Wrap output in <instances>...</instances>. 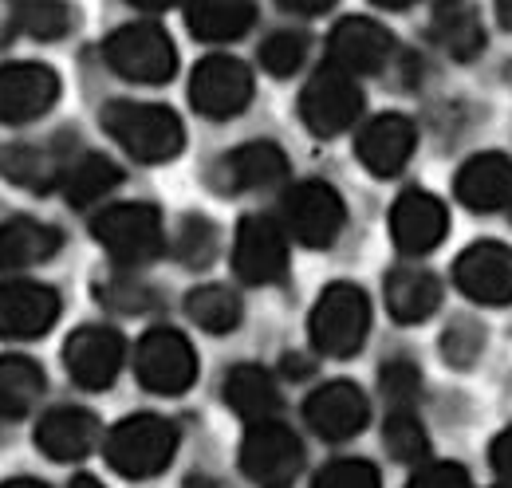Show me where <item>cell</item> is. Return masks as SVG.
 Segmentation results:
<instances>
[{
  "mask_svg": "<svg viewBox=\"0 0 512 488\" xmlns=\"http://www.w3.org/2000/svg\"><path fill=\"white\" fill-rule=\"evenodd\" d=\"M481 347H485V331H481L473 319H453L449 331L442 335V355H446V363H453L457 370H469V366L477 363Z\"/></svg>",
  "mask_w": 512,
  "mask_h": 488,
  "instance_id": "obj_37",
  "label": "cell"
},
{
  "mask_svg": "<svg viewBox=\"0 0 512 488\" xmlns=\"http://www.w3.org/2000/svg\"><path fill=\"white\" fill-rule=\"evenodd\" d=\"M119 182H123V170H119L111 158H103V154H83V158L67 162L60 193L67 197V205L87 209V205L103 201Z\"/></svg>",
  "mask_w": 512,
  "mask_h": 488,
  "instance_id": "obj_29",
  "label": "cell"
},
{
  "mask_svg": "<svg viewBox=\"0 0 512 488\" xmlns=\"http://www.w3.org/2000/svg\"><path fill=\"white\" fill-rule=\"evenodd\" d=\"M60 244H64V237H60L56 225H44V221H32V217L0 221V272L44 264L60 252Z\"/></svg>",
  "mask_w": 512,
  "mask_h": 488,
  "instance_id": "obj_24",
  "label": "cell"
},
{
  "mask_svg": "<svg viewBox=\"0 0 512 488\" xmlns=\"http://www.w3.org/2000/svg\"><path fill=\"white\" fill-rule=\"evenodd\" d=\"M186 24L205 44H229L249 36V28L256 24V8L249 0H190Z\"/></svg>",
  "mask_w": 512,
  "mask_h": 488,
  "instance_id": "obj_26",
  "label": "cell"
},
{
  "mask_svg": "<svg viewBox=\"0 0 512 488\" xmlns=\"http://www.w3.org/2000/svg\"><path fill=\"white\" fill-rule=\"evenodd\" d=\"M379 390H383V398L390 410H414L418 390H422V374H418V366L414 363L394 359V363H386L383 374H379Z\"/></svg>",
  "mask_w": 512,
  "mask_h": 488,
  "instance_id": "obj_36",
  "label": "cell"
},
{
  "mask_svg": "<svg viewBox=\"0 0 512 488\" xmlns=\"http://www.w3.org/2000/svg\"><path fill=\"white\" fill-rule=\"evenodd\" d=\"M134 374L154 394H186L197 382V355L174 327H154L134 347Z\"/></svg>",
  "mask_w": 512,
  "mask_h": 488,
  "instance_id": "obj_8",
  "label": "cell"
},
{
  "mask_svg": "<svg viewBox=\"0 0 512 488\" xmlns=\"http://www.w3.org/2000/svg\"><path fill=\"white\" fill-rule=\"evenodd\" d=\"M60 319V296L36 280H8L0 284V339H40Z\"/></svg>",
  "mask_w": 512,
  "mask_h": 488,
  "instance_id": "obj_15",
  "label": "cell"
},
{
  "mask_svg": "<svg viewBox=\"0 0 512 488\" xmlns=\"http://www.w3.org/2000/svg\"><path fill=\"white\" fill-rule=\"evenodd\" d=\"M0 488H48L44 481H32V477H16V481H4Z\"/></svg>",
  "mask_w": 512,
  "mask_h": 488,
  "instance_id": "obj_45",
  "label": "cell"
},
{
  "mask_svg": "<svg viewBox=\"0 0 512 488\" xmlns=\"http://www.w3.org/2000/svg\"><path fill=\"white\" fill-rule=\"evenodd\" d=\"M327 56L347 75H379L394 60V36L371 16H347L331 28Z\"/></svg>",
  "mask_w": 512,
  "mask_h": 488,
  "instance_id": "obj_16",
  "label": "cell"
},
{
  "mask_svg": "<svg viewBox=\"0 0 512 488\" xmlns=\"http://www.w3.org/2000/svg\"><path fill=\"white\" fill-rule=\"evenodd\" d=\"M67 170V158H60L48 146H8L0 150V174L8 182L28 185V189H60Z\"/></svg>",
  "mask_w": 512,
  "mask_h": 488,
  "instance_id": "obj_28",
  "label": "cell"
},
{
  "mask_svg": "<svg viewBox=\"0 0 512 488\" xmlns=\"http://www.w3.org/2000/svg\"><path fill=\"white\" fill-rule=\"evenodd\" d=\"M103 60L107 67L127 79V83H146V87H158V83H170L174 71H178V52H174V40L166 36V28H158L154 20H134L123 24L107 36L103 44Z\"/></svg>",
  "mask_w": 512,
  "mask_h": 488,
  "instance_id": "obj_4",
  "label": "cell"
},
{
  "mask_svg": "<svg viewBox=\"0 0 512 488\" xmlns=\"http://www.w3.org/2000/svg\"><path fill=\"white\" fill-rule=\"evenodd\" d=\"M99 418L83 406H56L40 418L36 426V445L52 461H83L99 445Z\"/></svg>",
  "mask_w": 512,
  "mask_h": 488,
  "instance_id": "obj_22",
  "label": "cell"
},
{
  "mask_svg": "<svg viewBox=\"0 0 512 488\" xmlns=\"http://www.w3.org/2000/svg\"><path fill=\"white\" fill-rule=\"evenodd\" d=\"M225 402L245 418V422H264V418H276L280 410V390L272 382L268 370L260 366L245 363V366H233L225 374V386H221Z\"/></svg>",
  "mask_w": 512,
  "mask_h": 488,
  "instance_id": "obj_27",
  "label": "cell"
},
{
  "mask_svg": "<svg viewBox=\"0 0 512 488\" xmlns=\"http://www.w3.org/2000/svg\"><path fill=\"white\" fill-rule=\"evenodd\" d=\"M453 193L465 209L473 213H497V209H509L512 205V158L489 150V154H473L461 170H457V182Z\"/></svg>",
  "mask_w": 512,
  "mask_h": 488,
  "instance_id": "obj_20",
  "label": "cell"
},
{
  "mask_svg": "<svg viewBox=\"0 0 512 488\" xmlns=\"http://www.w3.org/2000/svg\"><path fill=\"white\" fill-rule=\"evenodd\" d=\"M406 488H473V481H469V473H465L461 465H453V461H434V465L418 469Z\"/></svg>",
  "mask_w": 512,
  "mask_h": 488,
  "instance_id": "obj_40",
  "label": "cell"
},
{
  "mask_svg": "<svg viewBox=\"0 0 512 488\" xmlns=\"http://www.w3.org/2000/svg\"><path fill=\"white\" fill-rule=\"evenodd\" d=\"M379 8H390V12H402V8H410V4H418V0H375Z\"/></svg>",
  "mask_w": 512,
  "mask_h": 488,
  "instance_id": "obj_46",
  "label": "cell"
},
{
  "mask_svg": "<svg viewBox=\"0 0 512 488\" xmlns=\"http://www.w3.org/2000/svg\"><path fill=\"white\" fill-rule=\"evenodd\" d=\"M442 307V280L426 268H394L386 276V311L398 323H422Z\"/></svg>",
  "mask_w": 512,
  "mask_h": 488,
  "instance_id": "obj_25",
  "label": "cell"
},
{
  "mask_svg": "<svg viewBox=\"0 0 512 488\" xmlns=\"http://www.w3.org/2000/svg\"><path fill=\"white\" fill-rule=\"evenodd\" d=\"M304 418L323 441H351L367 426L371 402L355 382H323L316 394H308Z\"/></svg>",
  "mask_w": 512,
  "mask_h": 488,
  "instance_id": "obj_18",
  "label": "cell"
},
{
  "mask_svg": "<svg viewBox=\"0 0 512 488\" xmlns=\"http://www.w3.org/2000/svg\"><path fill=\"white\" fill-rule=\"evenodd\" d=\"M134 8H146V12H166V8H174L178 0H130Z\"/></svg>",
  "mask_w": 512,
  "mask_h": 488,
  "instance_id": "obj_43",
  "label": "cell"
},
{
  "mask_svg": "<svg viewBox=\"0 0 512 488\" xmlns=\"http://www.w3.org/2000/svg\"><path fill=\"white\" fill-rule=\"evenodd\" d=\"M71 488H103V485H99L95 477H75V481H71Z\"/></svg>",
  "mask_w": 512,
  "mask_h": 488,
  "instance_id": "obj_47",
  "label": "cell"
},
{
  "mask_svg": "<svg viewBox=\"0 0 512 488\" xmlns=\"http://www.w3.org/2000/svg\"><path fill=\"white\" fill-rule=\"evenodd\" d=\"M186 315L209 335H229L237 331L245 307H241V296L229 292L225 284H201L186 296Z\"/></svg>",
  "mask_w": 512,
  "mask_h": 488,
  "instance_id": "obj_31",
  "label": "cell"
},
{
  "mask_svg": "<svg viewBox=\"0 0 512 488\" xmlns=\"http://www.w3.org/2000/svg\"><path fill=\"white\" fill-rule=\"evenodd\" d=\"M312 488H383L379 481V469L371 461H355V457H343V461H331L316 473Z\"/></svg>",
  "mask_w": 512,
  "mask_h": 488,
  "instance_id": "obj_38",
  "label": "cell"
},
{
  "mask_svg": "<svg viewBox=\"0 0 512 488\" xmlns=\"http://www.w3.org/2000/svg\"><path fill=\"white\" fill-rule=\"evenodd\" d=\"M233 268L245 284H276L288 272V233L272 217H245L233 241Z\"/></svg>",
  "mask_w": 512,
  "mask_h": 488,
  "instance_id": "obj_13",
  "label": "cell"
},
{
  "mask_svg": "<svg viewBox=\"0 0 512 488\" xmlns=\"http://www.w3.org/2000/svg\"><path fill=\"white\" fill-rule=\"evenodd\" d=\"M190 103L205 119H237L253 103V71L233 56H205L193 67Z\"/></svg>",
  "mask_w": 512,
  "mask_h": 488,
  "instance_id": "obj_10",
  "label": "cell"
},
{
  "mask_svg": "<svg viewBox=\"0 0 512 488\" xmlns=\"http://www.w3.org/2000/svg\"><path fill=\"white\" fill-rule=\"evenodd\" d=\"M99 300L115 311H146L154 307V292L134 276H111L107 284H99Z\"/></svg>",
  "mask_w": 512,
  "mask_h": 488,
  "instance_id": "obj_39",
  "label": "cell"
},
{
  "mask_svg": "<svg viewBox=\"0 0 512 488\" xmlns=\"http://www.w3.org/2000/svg\"><path fill=\"white\" fill-rule=\"evenodd\" d=\"M509 75H512V67H509Z\"/></svg>",
  "mask_w": 512,
  "mask_h": 488,
  "instance_id": "obj_49",
  "label": "cell"
},
{
  "mask_svg": "<svg viewBox=\"0 0 512 488\" xmlns=\"http://www.w3.org/2000/svg\"><path fill=\"white\" fill-rule=\"evenodd\" d=\"M509 217H512V205H509Z\"/></svg>",
  "mask_w": 512,
  "mask_h": 488,
  "instance_id": "obj_48",
  "label": "cell"
},
{
  "mask_svg": "<svg viewBox=\"0 0 512 488\" xmlns=\"http://www.w3.org/2000/svg\"><path fill=\"white\" fill-rule=\"evenodd\" d=\"M430 32L453 60H473L485 52V24L473 0H438L430 16Z\"/></svg>",
  "mask_w": 512,
  "mask_h": 488,
  "instance_id": "obj_23",
  "label": "cell"
},
{
  "mask_svg": "<svg viewBox=\"0 0 512 488\" xmlns=\"http://www.w3.org/2000/svg\"><path fill=\"white\" fill-rule=\"evenodd\" d=\"M453 284L485 307L512 304V248L501 241L469 244L453 264Z\"/></svg>",
  "mask_w": 512,
  "mask_h": 488,
  "instance_id": "obj_12",
  "label": "cell"
},
{
  "mask_svg": "<svg viewBox=\"0 0 512 488\" xmlns=\"http://www.w3.org/2000/svg\"><path fill=\"white\" fill-rule=\"evenodd\" d=\"M91 233L111 252V260L123 264V268H142V264H150V260H158L166 252L162 213L154 205H146V201L107 205L91 221Z\"/></svg>",
  "mask_w": 512,
  "mask_h": 488,
  "instance_id": "obj_5",
  "label": "cell"
},
{
  "mask_svg": "<svg viewBox=\"0 0 512 488\" xmlns=\"http://www.w3.org/2000/svg\"><path fill=\"white\" fill-rule=\"evenodd\" d=\"M347 225V205L327 182H300L284 193V233L304 248H331Z\"/></svg>",
  "mask_w": 512,
  "mask_h": 488,
  "instance_id": "obj_9",
  "label": "cell"
},
{
  "mask_svg": "<svg viewBox=\"0 0 512 488\" xmlns=\"http://www.w3.org/2000/svg\"><path fill=\"white\" fill-rule=\"evenodd\" d=\"M60 99V75L48 63H4L0 67V122L24 126L44 119Z\"/></svg>",
  "mask_w": 512,
  "mask_h": 488,
  "instance_id": "obj_11",
  "label": "cell"
},
{
  "mask_svg": "<svg viewBox=\"0 0 512 488\" xmlns=\"http://www.w3.org/2000/svg\"><path fill=\"white\" fill-rule=\"evenodd\" d=\"M304 469V445L292 426L264 418L249 422V433L241 441V473L260 488H292Z\"/></svg>",
  "mask_w": 512,
  "mask_h": 488,
  "instance_id": "obj_6",
  "label": "cell"
},
{
  "mask_svg": "<svg viewBox=\"0 0 512 488\" xmlns=\"http://www.w3.org/2000/svg\"><path fill=\"white\" fill-rule=\"evenodd\" d=\"M489 461H493V469H497V477L501 481H509L512 485V426L493 441V449H489Z\"/></svg>",
  "mask_w": 512,
  "mask_h": 488,
  "instance_id": "obj_41",
  "label": "cell"
},
{
  "mask_svg": "<svg viewBox=\"0 0 512 488\" xmlns=\"http://www.w3.org/2000/svg\"><path fill=\"white\" fill-rule=\"evenodd\" d=\"M103 130L127 150L134 162H146V166L174 162L186 146L182 119L170 107H158V103L119 99V103L103 107Z\"/></svg>",
  "mask_w": 512,
  "mask_h": 488,
  "instance_id": "obj_1",
  "label": "cell"
},
{
  "mask_svg": "<svg viewBox=\"0 0 512 488\" xmlns=\"http://www.w3.org/2000/svg\"><path fill=\"white\" fill-rule=\"evenodd\" d=\"M414 146H418V130H414V122L406 119V115H379V119H371L359 130V142H355L359 162L375 178H398L406 170Z\"/></svg>",
  "mask_w": 512,
  "mask_h": 488,
  "instance_id": "obj_19",
  "label": "cell"
},
{
  "mask_svg": "<svg viewBox=\"0 0 512 488\" xmlns=\"http://www.w3.org/2000/svg\"><path fill=\"white\" fill-rule=\"evenodd\" d=\"M449 233V213L446 205L426 193V189H406L394 209H390V237L398 244V252L406 256H426L438 244L446 241Z\"/></svg>",
  "mask_w": 512,
  "mask_h": 488,
  "instance_id": "obj_17",
  "label": "cell"
},
{
  "mask_svg": "<svg viewBox=\"0 0 512 488\" xmlns=\"http://www.w3.org/2000/svg\"><path fill=\"white\" fill-rule=\"evenodd\" d=\"M497 4V20H501V28H509L512 32V0H493Z\"/></svg>",
  "mask_w": 512,
  "mask_h": 488,
  "instance_id": "obj_44",
  "label": "cell"
},
{
  "mask_svg": "<svg viewBox=\"0 0 512 488\" xmlns=\"http://www.w3.org/2000/svg\"><path fill=\"white\" fill-rule=\"evenodd\" d=\"M359 115H363V91H359L355 75H347L335 63L320 67L308 79V87L300 91V119L316 138H335V134L351 130Z\"/></svg>",
  "mask_w": 512,
  "mask_h": 488,
  "instance_id": "obj_7",
  "label": "cell"
},
{
  "mask_svg": "<svg viewBox=\"0 0 512 488\" xmlns=\"http://www.w3.org/2000/svg\"><path fill=\"white\" fill-rule=\"evenodd\" d=\"M339 0H280V8L296 12V16H323L327 8H335Z\"/></svg>",
  "mask_w": 512,
  "mask_h": 488,
  "instance_id": "obj_42",
  "label": "cell"
},
{
  "mask_svg": "<svg viewBox=\"0 0 512 488\" xmlns=\"http://www.w3.org/2000/svg\"><path fill=\"white\" fill-rule=\"evenodd\" d=\"M127 359V343L115 327H79L71 331V339L64 343V366L71 374V382H79L83 390H103L119 378Z\"/></svg>",
  "mask_w": 512,
  "mask_h": 488,
  "instance_id": "obj_14",
  "label": "cell"
},
{
  "mask_svg": "<svg viewBox=\"0 0 512 488\" xmlns=\"http://www.w3.org/2000/svg\"><path fill=\"white\" fill-rule=\"evenodd\" d=\"M217 225L205 221V217H186L178 225V237H174V256L190 268H205L213 256H217Z\"/></svg>",
  "mask_w": 512,
  "mask_h": 488,
  "instance_id": "obj_35",
  "label": "cell"
},
{
  "mask_svg": "<svg viewBox=\"0 0 512 488\" xmlns=\"http://www.w3.org/2000/svg\"><path fill=\"white\" fill-rule=\"evenodd\" d=\"M217 189L221 193H249V189H268V185L288 178V158L276 142H245L229 150L217 162Z\"/></svg>",
  "mask_w": 512,
  "mask_h": 488,
  "instance_id": "obj_21",
  "label": "cell"
},
{
  "mask_svg": "<svg viewBox=\"0 0 512 488\" xmlns=\"http://www.w3.org/2000/svg\"><path fill=\"white\" fill-rule=\"evenodd\" d=\"M312 347L327 359H351L371 335V300L355 284H327L308 315Z\"/></svg>",
  "mask_w": 512,
  "mask_h": 488,
  "instance_id": "obj_2",
  "label": "cell"
},
{
  "mask_svg": "<svg viewBox=\"0 0 512 488\" xmlns=\"http://www.w3.org/2000/svg\"><path fill=\"white\" fill-rule=\"evenodd\" d=\"M383 445L398 465H418V461L430 457V437H426V429H422L414 410H390L386 414Z\"/></svg>",
  "mask_w": 512,
  "mask_h": 488,
  "instance_id": "obj_33",
  "label": "cell"
},
{
  "mask_svg": "<svg viewBox=\"0 0 512 488\" xmlns=\"http://www.w3.org/2000/svg\"><path fill=\"white\" fill-rule=\"evenodd\" d=\"M308 52H312L308 32H292V28H284V32H272V36L260 44V67H264L268 75L284 79V75H296V71L304 67Z\"/></svg>",
  "mask_w": 512,
  "mask_h": 488,
  "instance_id": "obj_34",
  "label": "cell"
},
{
  "mask_svg": "<svg viewBox=\"0 0 512 488\" xmlns=\"http://www.w3.org/2000/svg\"><path fill=\"white\" fill-rule=\"evenodd\" d=\"M16 28L40 44H52V40H64L75 24V12L67 8L64 0H24L16 4Z\"/></svg>",
  "mask_w": 512,
  "mask_h": 488,
  "instance_id": "obj_32",
  "label": "cell"
},
{
  "mask_svg": "<svg viewBox=\"0 0 512 488\" xmlns=\"http://www.w3.org/2000/svg\"><path fill=\"white\" fill-rule=\"evenodd\" d=\"M103 453H107V465L119 477L150 481V477L170 469V461L178 453V429L170 426L166 418L134 414V418H123L119 426L107 433Z\"/></svg>",
  "mask_w": 512,
  "mask_h": 488,
  "instance_id": "obj_3",
  "label": "cell"
},
{
  "mask_svg": "<svg viewBox=\"0 0 512 488\" xmlns=\"http://www.w3.org/2000/svg\"><path fill=\"white\" fill-rule=\"evenodd\" d=\"M44 394V370L24 355L0 359V422L24 418Z\"/></svg>",
  "mask_w": 512,
  "mask_h": 488,
  "instance_id": "obj_30",
  "label": "cell"
}]
</instances>
